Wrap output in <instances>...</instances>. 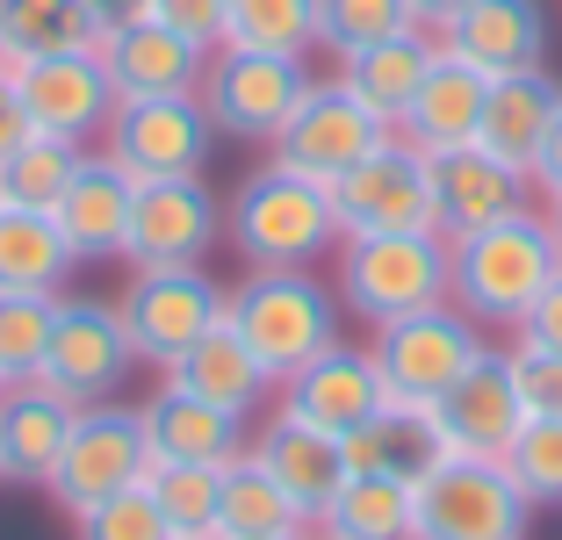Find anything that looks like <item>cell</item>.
<instances>
[{"instance_id":"cell-12","label":"cell","mask_w":562,"mask_h":540,"mask_svg":"<svg viewBox=\"0 0 562 540\" xmlns=\"http://www.w3.org/2000/svg\"><path fill=\"white\" fill-rule=\"evenodd\" d=\"M311 66L303 58H260V50H216L210 72H202V109H210L216 137H252V145H274L281 123L296 115Z\"/></svg>"},{"instance_id":"cell-34","label":"cell","mask_w":562,"mask_h":540,"mask_svg":"<svg viewBox=\"0 0 562 540\" xmlns=\"http://www.w3.org/2000/svg\"><path fill=\"white\" fill-rule=\"evenodd\" d=\"M0 44H8V66H22V58L94 50L101 30L80 0H0Z\"/></svg>"},{"instance_id":"cell-31","label":"cell","mask_w":562,"mask_h":540,"mask_svg":"<svg viewBox=\"0 0 562 540\" xmlns=\"http://www.w3.org/2000/svg\"><path fill=\"white\" fill-rule=\"evenodd\" d=\"M296 533H311V519L289 505V491H281L274 475H267L252 454L224 461V491H216L210 540H296Z\"/></svg>"},{"instance_id":"cell-46","label":"cell","mask_w":562,"mask_h":540,"mask_svg":"<svg viewBox=\"0 0 562 540\" xmlns=\"http://www.w3.org/2000/svg\"><path fill=\"white\" fill-rule=\"evenodd\" d=\"M87 15H94V30L109 36V30H131V22H145L151 15V0H80Z\"/></svg>"},{"instance_id":"cell-23","label":"cell","mask_w":562,"mask_h":540,"mask_svg":"<svg viewBox=\"0 0 562 540\" xmlns=\"http://www.w3.org/2000/svg\"><path fill=\"white\" fill-rule=\"evenodd\" d=\"M483 94H491V72L469 66L454 44L432 36V72L418 87L412 115H404L397 131L412 137L418 151H447V145H476V123H483Z\"/></svg>"},{"instance_id":"cell-53","label":"cell","mask_w":562,"mask_h":540,"mask_svg":"<svg viewBox=\"0 0 562 540\" xmlns=\"http://www.w3.org/2000/svg\"><path fill=\"white\" fill-rule=\"evenodd\" d=\"M296 540H303V533H296Z\"/></svg>"},{"instance_id":"cell-3","label":"cell","mask_w":562,"mask_h":540,"mask_svg":"<svg viewBox=\"0 0 562 540\" xmlns=\"http://www.w3.org/2000/svg\"><path fill=\"white\" fill-rule=\"evenodd\" d=\"M224 317H232V331L260 353V368L281 390L303 360H317L339 339V289H325L311 267H252L232 289Z\"/></svg>"},{"instance_id":"cell-41","label":"cell","mask_w":562,"mask_h":540,"mask_svg":"<svg viewBox=\"0 0 562 540\" xmlns=\"http://www.w3.org/2000/svg\"><path fill=\"white\" fill-rule=\"evenodd\" d=\"M505 360H513V382H519L527 418H562V353L513 339V346H505Z\"/></svg>"},{"instance_id":"cell-35","label":"cell","mask_w":562,"mask_h":540,"mask_svg":"<svg viewBox=\"0 0 562 540\" xmlns=\"http://www.w3.org/2000/svg\"><path fill=\"white\" fill-rule=\"evenodd\" d=\"M80 159L87 151L72 145V137L36 131L30 145H15L0 159V202H15V210H58V195H66V180L80 173Z\"/></svg>"},{"instance_id":"cell-26","label":"cell","mask_w":562,"mask_h":540,"mask_svg":"<svg viewBox=\"0 0 562 540\" xmlns=\"http://www.w3.org/2000/svg\"><path fill=\"white\" fill-rule=\"evenodd\" d=\"M72 418L80 410L50 396L44 382H8L0 390V483H50Z\"/></svg>"},{"instance_id":"cell-19","label":"cell","mask_w":562,"mask_h":540,"mask_svg":"<svg viewBox=\"0 0 562 540\" xmlns=\"http://www.w3.org/2000/svg\"><path fill=\"white\" fill-rule=\"evenodd\" d=\"M432 426H440L447 454H469V461H497L513 447V432L527 426V404H519V382H513V360L505 353H483L454 390L432 404Z\"/></svg>"},{"instance_id":"cell-40","label":"cell","mask_w":562,"mask_h":540,"mask_svg":"<svg viewBox=\"0 0 562 540\" xmlns=\"http://www.w3.org/2000/svg\"><path fill=\"white\" fill-rule=\"evenodd\" d=\"M72 540H173V526H166L151 483H131V491L72 511Z\"/></svg>"},{"instance_id":"cell-5","label":"cell","mask_w":562,"mask_h":540,"mask_svg":"<svg viewBox=\"0 0 562 540\" xmlns=\"http://www.w3.org/2000/svg\"><path fill=\"white\" fill-rule=\"evenodd\" d=\"M368 353H375V368H382L390 404H426L432 410L483 353H491V346H483V325L462 311V303H432V311L375 325Z\"/></svg>"},{"instance_id":"cell-25","label":"cell","mask_w":562,"mask_h":540,"mask_svg":"<svg viewBox=\"0 0 562 540\" xmlns=\"http://www.w3.org/2000/svg\"><path fill=\"white\" fill-rule=\"evenodd\" d=\"M440 44H454L491 80L497 72H527L548 58V15H541V0H469L440 30Z\"/></svg>"},{"instance_id":"cell-2","label":"cell","mask_w":562,"mask_h":540,"mask_svg":"<svg viewBox=\"0 0 562 540\" xmlns=\"http://www.w3.org/2000/svg\"><path fill=\"white\" fill-rule=\"evenodd\" d=\"M224 230L246 267H317L325 252H339V216H331V188L296 166L267 159L260 173L238 180Z\"/></svg>"},{"instance_id":"cell-49","label":"cell","mask_w":562,"mask_h":540,"mask_svg":"<svg viewBox=\"0 0 562 540\" xmlns=\"http://www.w3.org/2000/svg\"><path fill=\"white\" fill-rule=\"evenodd\" d=\"M0 72H8V44H0Z\"/></svg>"},{"instance_id":"cell-27","label":"cell","mask_w":562,"mask_h":540,"mask_svg":"<svg viewBox=\"0 0 562 540\" xmlns=\"http://www.w3.org/2000/svg\"><path fill=\"white\" fill-rule=\"evenodd\" d=\"M166 382H181L188 396H202V404L232 410V418H252V410L274 396V375L260 368V353H252L246 339L232 331V317L216 331H202L195 346H188L173 368H166Z\"/></svg>"},{"instance_id":"cell-47","label":"cell","mask_w":562,"mask_h":540,"mask_svg":"<svg viewBox=\"0 0 562 540\" xmlns=\"http://www.w3.org/2000/svg\"><path fill=\"white\" fill-rule=\"evenodd\" d=\"M462 8H469V0H412V15H418V30H432V36H440L447 22L462 15Z\"/></svg>"},{"instance_id":"cell-39","label":"cell","mask_w":562,"mask_h":540,"mask_svg":"<svg viewBox=\"0 0 562 540\" xmlns=\"http://www.w3.org/2000/svg\"><path fill=\"white\" fill-rule=\"evenodd\" d=\"M50 317H58V295H8L0 289V375L30 382L36 360L50 346Z\"/></svg>"},{"instance_id":"cell-9","label":"cell","mask_w":562,"mask_h":540,"mask_svg":"<svg viewBox=\"0 0 562 540\" xmlns=\"http://www.w3.org/2000/svg\"><path fill=\"white\" fill-rule=\"evenodd\" d=\"M109 159L131 180H195L210 173L216 123L202 109V94H137L109 109Z\"/></svg>"},{"instance_id":"cell-48","label":"cell","mask_w":562,"mask_h":540,"mask_svg":"<svg viewBox=\"0 0 562 540\" xmlns=\"http://www.w3.org/2000/svg\"><path fill=\"white\" fill-rule=\"evenodd\" d=\"M548 224H555V246H562V195L548 202Z\"/></svg>"},{"instance_id":"cell-4","label":"cell","mask_w":562,"mask_h":540,"mask_svg":"<svg viewBox=\"0 0 562 540\" xmlns=\"http://www.w3.org/2000/svg\"><path fill=\"white\" fill-rule=\"evenodd\" d=\"M454 303V246L440 230H375V238H339V311L361 325Z\"/></svg>"},{"instance_id":"cell-18","label":"cell","mask_w":562,"mask_h":540,"mask_svg":"<svg viewBox=\"0 0 562 540\" xmlns=\"http://www.w3.org/2000/svg\"><path fill=\"white\" fill-rule=\"evenodd\" d=\"M281 404L296 410V418H311V426L325 432H361L368 418H375L382 404H390V390H382V368L368 346H347V339H331L317 360H303L296 375L281 382Z\"/></svg>"},{"instance_id":"cell-11","label":"cell","mask_w":562,"mask_h":540,"mask_svg":"<svg viewBox=\"0 0 562 540\" xmlns=\"http://www.w3.org/2000/svg\"><path fill=\"white\" fill-rule=\"evenodd\" d=\"M145 475H151L145 426H137V410H123L116 396H109V404H87L80 418H72L66 454H58V469H50L44 491L66 511H87V505H101V497L145 483Z\"/></svg>"},{"instance_id":"cell-7","label":"cell","mask_w":562,"mask_h":540,"mask_svg":"<svg viewBox=\"0 0 562 540\" xmlns=\"http://www.w3.org/2000/svg\"><path fill=\"white\" fill-rule=\"evenodd\" d=\"M131 368H137V346L123 331L116 303H101V295H58L50 346H44L30 382H44L50 396H66L72 410H87V404H109L131 382Z\"/></svg>"},{"instance_id":"cell-36","label":"cell","mask_w":562,"mask_h":540,"mask_svg":"<svg viewBox=\"0 0 562 540\" xmlns=\"http://www.w3.org/2000/svg\"><path fill=\"white\" fill-rule=\"evenodd\" d=\"M404 30H418L412 0H317V50H331V58H353Z\"/></svg>"},{"instance_id":"cell-24","label":"cell","mask_w":562,"mask_h":540,"mask_svg":"<svg viewBox=\"0 0 562 540\" xmlns=\"http://www.w3.org/2000/svg\"><path fill=\"white\" fill-rule=\"evenodd\" d=\"M131 195L137 180L123 173L109 151H87L80 173L66 180V195H58V230L72 238L80 260H123V230H131Z\"/></svg>"},{"instance_id":"cell-44","label":"cell","mask_w":562,"mask_h":540,"mask_svg":"<svg viewBox=\"0 0 562 540\" xmlns=\"http://www.w3.org/2000/svg\"><path fill=\"white\" fill-rule=\"evenodd\" d=\"M36 137V123H30V109H22V87H15V72H0V159L15 145H30Z\"/></svg>"},{"instance_id":"cell-16","label":"cell","mask_w":562,"mask_h":540,"mask_svg":"<svg viewBox=\"0 0 562 540\" xmlns=\"http://www.w3.org/2000/svg\"><path fill=\"white\" fill-rule=\"evenodd\" d=\"M22 87V109H30L36 131L50 137H87L109 131V109H116V87H109V66H101V50H58V58H22L8 66Z\"/></svg>"},{"instance_id":"cell-37","label":"cell","mask_w":562,"mask_h":540,"mask_svg":"<svg viewBox=\"0 0 562 540\" xmlns=\"http://www.w3.org/2000/svg\"><path fill=\"white\" fill-rule=\"evenodd\" d=\"M497 469L513 475V491L527 497L533 511L562 505V418H527L513 432V447L497 454Z\"/></svg>"},{"instance_id":"cell-1","label":"cell","mask_w":562,"mask_h":540,"mask_svg":"<svg viewBox=\"0 0 562 540\" xmlns=\"http://www.w3.org/2000/svg\"><path fill=\"white\" fill-rule=\"evenodd\" d=\"M555 274H562V246H555L548 210H513L454 246V303L476 325H497V331L527 325L533 295Z\"/></svg>"},{"instance_id":"cell-13","label":"cell","mask_w":562,"mask_h":540,"mask_svg":"<svg viewBox=\"0 0 562 540\" xmlns=\"http://www.w3.org/2000/svg\"><path fill=\"white\" fill-rule=\"evenodd\" d=\"M224 246V202L210 180H137L131 195V230H123V260L131 267H202Z\"/></svg>"},{"instance_id":"cell-17","label":"cell","mask_w":562,"mask_h":540,"mask_svg":"<svg viewBox=\"0 0 562 540\" xmlns=\"http://www.w3.org/2000/svg\"><path fill=\"white\" fill-rule=\"evenodd\" d=\"M246 454L260 461L267 475H274L281 491H289V505H296L311 526L325 519V505L339 497V483H347V447H339V432H325V426H311V418H296L289 404L267 410V426L252 432Z\"/></svg>"},{"instance_id":"cell-15","label":"cell","mask_w":562,"mask_h":540,"mask_svg":"<svg viewBox=\"0 0 562 540\" xmlns=\"http://www.w3.org/2000/svg\"><path fill=\"white\" fill-rule=\"evenodd\" d=\"M426 159H432V230L447 246H462L483 224L527 210V195H533V180L519 166L491 159L483 145H447V151H426Z\"/></svg>"},{"instance_id":"cell-20","label":"cell","mask_w":562,"mask_h":540,"mask_svg":"<svg viewBox=\"0 0 562 540\" xmlns=\"http://www.w3.org/2000/svg\"><path fill=\"white\" fill-rule=\"evenodd\" d=\"M94 50H101V66H109L116 101H137V94H202V72H210V58H216V50H202L195 36L166 30L159 15L131 22V30H109Z\"/></svg>"},{"instance_id":"cell-38","label":"cell","mask_w":562,"mask_h":540,"mask_svg":"<svg viewBox=\"0 0 562 540\" xmlns=\"http://www.w3.org/2000/svg\"><path fill=\"white\" fill-rule=\"evenodd\" d=\"M151 497H159L173 540H195L216 526V491H224V469H188V461H151Z\"/></svg>"},{"instance_id":"cell-42","label":"cell","mask_w":562,"mask_h":540,"mask_svg":"<svg viewBox=\"0 0 562 540\" xmlns=\"http://www.w3.org/2000/svg\"><path fill=\"white\" fill-rule=\"evenodd\" d=\"M151 15H159L166 30L195 36L202 50H216V44H224V0H151Z\"/></svg>"},{"instance_id":"cell-8","label":"cell","mask_w":562,"mask_h":540,"mask_svg":"<svg viewBox=\"0 0 562 540\" xmlns=\"http://www.w3.org/2000/svg\"><path fill=\"white\" fill-rule=\"evenodd\" d=\"M224 303H232V289H224L210 267H131V281H123V295H116L137 360H151L159 375L202 339V331L224 325Z\"/></svg>"},{"instance_id":"cell-45","label":"cell","mask_w":562,"mask_h":540,"mask_svg":"<svg viewBox=\"0 0 562 540\" xmlns=\"http://www.w3.org/2000/svg\"><path fill=\"white\" fill-rule=\"evenodd\" d=\"M533 188H541V195L548 202H555L562 195V109H555V123H548V145H541V159H533Z\"/></svg>"},{"instance_id":"cell-52","label":"cell","mask_w":562,"mask_h":540,"mask_svg":"<svg viewBox=\"0 0 562 540\" xmlns=\"http://www.w3.org/2000/svg\"><path fill=\"white\" fill-rule=\"evenodd\" d=\"M195 540H210V533H195Z\"/></svg>"},{"instance_id":"cell-28","label":"cell","mask_w":562,"mask_h":540,"mask_svg":"<svg viewBox=\"0 0 562 540\" xmlns=\"http://www.w3.org/2000/svg\"><path fill=\"white\" fill-rule=\"evenodd\" d=\"M426 72H432V30H404V36H390V44H368V50H353V58H339V87H347L353 101H368L390 131L412 115Z\"/></svg>"},{"instance_id":"cell-14","label":"cell","mask_w":562,"mask_h":540,"mask_svg":"<svg viewBox=\"0 0 562 540\" xmlns=\"http://www.w3.org/2000/svg\"><path fill=\"white\" fill-rule=\"evenodd\" d=\"M382 137H397V131H390L368 101H353L339 80H311L303 101H296V115H289L281 137H274V159L311 173V180H339L347 166H361Z\"/></svg>"},{"instance_id":"cell-21","label":"cell","mask_w":562,"mask_h":540,"mask_svg":"<svg viewBox=\"0 0 562 540\" xmlns=\"http://www.w3.org/2000/svg\"><path fill=\"white\" fill-rule=\"evenodd\" d=\"M137 426H145L151 461H188V469H224L232 454H246V418L188 396L181 382H159V390L137 404Z\"/></svg>"},{"instance_id":"cell-51","label":"cell","mask_w":562,"mask_h":540,"mask_svg":"<svg viewBox=\"0 0 562 540\" xmlns=\"http://www.w3.org/2000/svg\"><path fill=\"white\" fill-rule=\"evenodd\" d=\"M0 390H8V375H0Z\"/></svg>"},{"instance_id":"cell-29","label":"cell","mask_w":562,"mask_h":540,"mask_svg":"<svg viewBox=\"0 0 562 540\" xmlns=\"http://www.w3.org/2000/svg\"><path fill=\"white\" fill-rule=\"evenodd\" d=\"M72 267H80V252L58 230V216L0 202V289L8 295H58Z\"/></svg>"},{"instance_id":"cell-32","label":"cell","mask_w":562,"mask_h":540,"mask_svg":"<svg viewBox=\"0 0 562 540\" xmlns=\"http://www.w3.org/2000/svg\"><path fill=\"white\" fill-rule=\"evenodd\" d=\"M317 533H331V540H412V483L404 475L353 469L339 483V497L325 505Z\"/></svg>"},{"instance_id":"cell-30","label":"cell","mask_w":562,"mask_h":540,"mask_svg":"<svg viewBox=\"0 0 562 540\" xmlns=\"http://www.w3.org/2000/svg\"><path fill=\"white\" fill-rule=\"evenodd\" d=\"M339 447H347V475L375 469V475H404V483H418L432 461H447V440H440L426 404H382L375 418H368L361 432H347Z\"/></svg>"},{"instance_id":"cell-33","label":"cell","mask_w":562,"mask_h":540,"mask_svg":"<svg viewBox=\"0 0 562 540\" xmlns=\"http://www.w3.org/2000/svg\"><path fill=\"white\" fill-rule=\"evenodd\" d=\"M260 58H311L317 50V0H224V44Z\"/></svg>"},{"instance_id":"cell-22","label":"cell","mask_w":562,"mask_h":540,"mask_svg":"<svg viewBox=\"0 0 562 540\" xmlns=\"http://www.w3.org/2000/svg\"><path fill=\"white\" fill-rule=\"evenodd\" d=\"M562 109V80L548 66H527V72H497L491 94H483V123H476V145L491 151V159L519 166V173H533V159H541L548 145V123H555Z\"/></svg>"},{"instance_id":"cell-50","label":"cell","mask_w":562,"mask_h":540,"mask_svg":"<svg viewBox=\"0 0 562 540\" xmlns=\"http://www.w3.org/2000/svg\"><path fill=\"white\" fill-rule=\"evenodd\" d=\"M303 540H331V533H303Z\"/></svg>"},{"instance_id":"cell-6","label":"cell","mask_w":562,"mask_h":540,"mask_svg":"<svg viewBox=\"0 0 562 540\" xmlns=\"http://www.w3.org/2000/svg\"><path fill=\"white\" fill-rule=\"evenodd\" d=\"M533 505L497 461L447 454L412 483V540H527Z\"/></svg>"},{"instance_id":"cell-43","label":"cell","mask_w":562,"mask_h":540,"mask_svg":"<svg viewBox=\"0 0 562 540\" xmlns=\"http://www.w3.org/2000/svg\"><path fill=\"white\" fill-rule=\"evenodd\" d=\"M513 339H527V346H548V353H562V274L548 281L541 295H533V311H527V325H519Z\"/></svg>"},{"instance_id":"cell-10","label":"cell","mask_w":562,"mask_h":540,"mask_svg":"<svg viewBox=\"0 0 562 540\" xmlns=\"http://www.w3.org/2000/svg\"><path fill=\"white\" fill-rule=\"evenodd\" d=\"M331 188L339 238H375V230H432V159L412 137H382L361 166H347Z\"/></svg>"}]
</instances>
